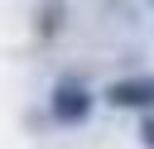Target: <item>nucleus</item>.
Here are the masks:
<instances>
[{"label":"nucleus","instance_id":"obj_3","mask_svg":"<svg viewBox=\"0 0 154 149\" xmlns=\"http://www.w3.org/2000/svg\"><path fill=\"white\" fill-rule=\"evenodd\" d=\"M140 139H144V144H149V149H154V115H149V120H144V130H140Z\"/></svg>","mask_w":154,"mask_h":149},{"label":"nucleus","instance_id":"obj_2","mask_svg":"<svg viewBox=\"0 0 154 149\" xmlns=\"http://www.w3.org/2000/svg\"><path fill=\"white\" fill-rule=\"evenodd\" d=\"M106 101L120 111H144V106H154V77H120L106 87Z\"/></svg>","mask_w":154,"mask_h":149},{"label":"nucleus","instance_id":"obj_1","mask_svg":"<svg viewBox=\"0 0 154 149\" xmlns=\"http://www.w3.org/2000/svg\"><path fill=\"white\" fill-rule=\"evenodd\" d=\"M48 115H53L58 125H82V120L91 115V91H87L77 77H63V82H53Z\"/></svg>","mask_w":154,"mask_h":149}]
</instances>
